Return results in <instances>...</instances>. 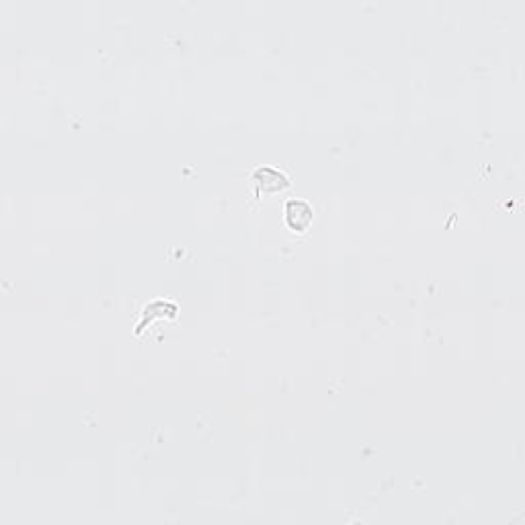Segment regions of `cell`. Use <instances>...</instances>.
Segmentation results:
<instances>
[{
	"mask_svg": "<svg viewBox=\"0 0 525 525\" xmlns=\"http://www.w3.org/2000/svg\"><path fill=\"white\" fill-rule=\"evenodd\" d=\"M257 183H259V187L263 189V191H281V189H285L287 185H289V181L281 175V172H277V170H271V168H263V170H259L257 172Z\"/></svg>",
	"mask_w": 525,
	"mask_h": 525,
	"instance_id": "cell-2",
	"label": "cell"
},
{
	"mask_svg": "<svg viewBox=\"0 0 525 525\" xmlns=\"http://www.w3.org/2000/svg\"><path fill=\"white\" fill-rule=\"evenodd\" d=\"M285 218L292 230L304 232L306 228L312 224V207L306 201H289L285 210Z\"/></svg>",
	"mask_w": 525,
	"mask_h": 525,
	"instance_id": "cell-1",
	"label": "cell"
}]
</instances>
